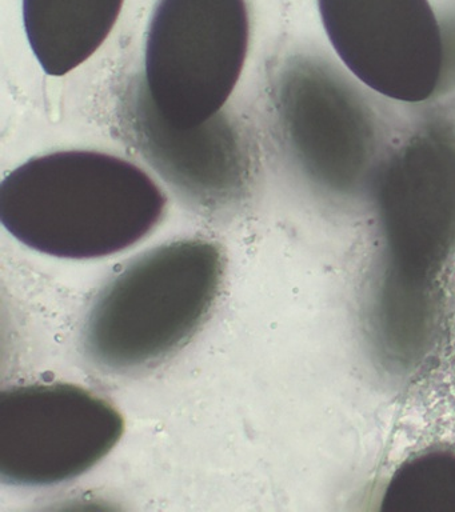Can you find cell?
I'll return each instance as SVG.
<instances>
[{
	"label": "cell",
	"instance_id": "1",
	"mask_svg": "<svg viewBox=\"0 0 455 512\" xmlns=\"http://www.w3.org/2000/svg\"><path fill=\"white\" fill-rule=\"evenodd\" d=\"M166 198L135 164L94 151L39 156L0 186V220L19 242L57 258L117 254L145 238Z\"/></svg>",
	"mask_w": 455,
	"mask_h": 512
},
{
	"label": "cell",
	"instance_id": "2",
	"mask_svg": "<svg viewBox=\"0 0 455 512\" xmlns=\"http://www.w3.org/2000/svg\"><path fill=\"white\" fill-rule=\"evenodd\" d=\"M223 275L225 256L209 240H178L145 252L91 304L82 330L87 359L114 374L163 362L209 318Z\"/></svg>",
	"mask_w": 455,
	"mask_h": 512
},
{
	"label": "cell",
	"instance_id": "3",
	"mask_svg": "<svg viewBox=\"0 0 455 512\" xmlns=\"http://www.w3.org/2000/svg\"><path fill=\"white\" fill-rule=\"evenodd\" d=\"M249 38L246 0H159L143 80L159 115L194 128L219 114L241 78Z\"/></svg>",
	"mask_w": 455,
	"mask_h": 512
},
{
	"label": "cell",
	"instance_id": "4",
	"mask_svg": "<svg viewBox=\"0 0 455 512\" xmlns=\"http://www.w3.org/2000/svg\"><path fill=\"white\" fill-rule=\"evenodd\" d=\"M117 408L74 384H30L0 394V479L42 487L78 478L119 442Z\"/></svg>",
	"mask_w": 455,
	"mask_h": 512
},
{
	"label": "cell",
	"instance_id": "5",
	"mask_svg": "<svg viewBox=\"0 0 455 512\" xmlns=\"http://www.w3.org/2000/svg\"><path fill=\"white\" fill-rule=\"evenodd\" d=\"M277 108L290 150L311 183L346 195L369 182L378 146L374 116L333 68L291 59L279 76Z\"/></svg>",
	"mask_w": 455,
	"mask_h": 512
},
{
	"label": "cell",
	"instance_id": "6",
	"mask_svg": "<svg viewBox=\"0 0 455 512\" xmlns=\"http://www.w3.org/2000/svg\"><path fill=\"white\" fill-rule=\"evenodd\" d=\"M377 178L383 267L437 278L455 251V132L423 128Z\"/></svg>",
	"mask_w": 455,
	"mask_h": 512
},
{
	"label": "cell",
	"instance_id": "7",
	"mask_svg": "<svg viewBox=\"0 0 455 512\" xmlns=\"http://www.w3.org/2000/svg\"><path fill=\"white\" fill-rule=\"evenodd\" d=\"M334 50L371 90L399 102L441 84L443 36L429 0H318Z\"/></svg>",
	"mask_w": 455,
	"mask_h": 512
},
{
	"label": "cell",
	"instance_id": "8",
	"mask_svg": "<svg viewBox=\"0 0 455 512\" xmlns=\"http://www.w3.org/2000/svg\"><path fill=\"white\" fill-rule=\"evenodd\" d=\"M127 136L185 202L218 211L238 202L250 178L246 140L221 111L194 128H177L155 110L145 82L131 83L122 104Z\"/></svg>",
	"mask_w": 455,
	"mask_h": 512
},
{
	"label": "cell",
	"instance_id": "9",
	"mask_svg": "<svg viewBox=\"0 0 455 512\" xmlns=\"http://www.w3.org/2000/svg\"><path fill=\"white\" fill-rule=\"evenodd\" d=\"M125 0H23V24L46 74L85 63L110 35Z\"/></svg>",
	"mask_w": 455,
	"mask_h": 512
},
{
	"label": "cell",
	"instance_id": "10",
	"mask_svg": "<svg viewBox=\"0 0 455 512\" xmlns=\"http://www.w3.org/2000/svg\"><path fill=\"white\" fill-rule=\"evenodd\" d=\"M435 279L382 267L371 303V331L382 358L407 370L429 350L437 314Z\"/></svg>",
	"mask_w": 455,
	"mask_h": 512
},
{
	"label": "cell",
	"instance_id": "11",
	"mask_svg": "<svg viewBox=\"0 0 455 512\" xmlns=\"http://www.w3.org/2000/svg\"><path fill=\"white\" fill-rule=\"evenodd\" d=\"M381 502L386 512H455V448H430L407 459Z\"/></svg>",
	"mask_w": 455,
	"mask_h": 512
}]
</instances>
